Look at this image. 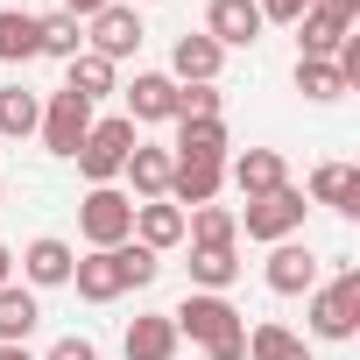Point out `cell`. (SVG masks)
Returning a JSON list of instances; mask_svg holds the SVG:
<instances>
[{
  "label": "cell",
  "mask_w": 360,
  "mask_h": 360,
  "mask_svg": "<svg viewBox=\"0 0 360 360\" xmlns=\"http://www.w3.org/2000/svg\"><path fill=\"white\" fill-rule=\"evenodd\" d=\"M169 325H176V339L205 346V360H248V318L226 297H212V290H191L169 311Z\"/></svg>",
  "instance_id": "1"
},
{
  "label": "cell",
  "mask_w": 360,
  "mask_h": 360,
  "mask_svg": "<svg viewBox=\"0 0 360 360\" xmlns=\"http://www.w3.org/2000/svg\"><path fill=\"white\" fill-rule=\"evenodd\" d=\"M71 262H78V248L57 240V233H36V240L22 248V276H29V290H57V283H71Z\"/></svg>",
  "instance_id": "12"
},
{
  "label": "cell",
  "mask_w": 360,
  "mask_h": 360,
  "mask_svg": "<svg viewBox=\"0 0 360 360\" xmlns=\"http://www.w3.org/2000/svg\"><path fill=\"white\" fill-rule=\"evenodd\" d=\"M339 36H346V22H332V15H318V8H311V15L297 22V57H332V50H339Z\"/></svg>",
  "instance_id": "30"
},
{
  "label": "cell",
  "mask_w": 360,
  "mask_h": 360,
  "mask_svg": "<svg viewBox=\"0 0 360 360\" xmlns=\"http://www.w3.org/2000/svg\"><path fill=\"white\" fill-rule=\"evenodd\" d=\"M78 233H85V248H120V240H134V198H127L120 184H92V191L78 198Z\"/></svg>",
  "instance_id": "4"
},
{
  "label": "cell",
  "mask_w": 360,
  "mask_h": 360,
  "mask_svg": "<svg viewBox=\"0 0 360 360\" xmlns=\"http://www.w3.org/2000/svg\"><path fill=\"white\" fill-rule=\"evenodd\" d=\"M99 8H106V0H64V15H78V22H92Z\"/></svg>",
  "instance_id": "36"
},
{
  "label": "cell",
  "mask_w": 360,
  "mask_h": 360,
  "mask_svg": "<svg viewBox=\"0 0 360 360\" xmlns=\"http://www.w3.org/2000/svg\"><path fill=\"white\" fill-rule=\"evenodd\" d=\"M134 240L155 248V255H169L176 240H184V205H169V198H141V205H134Z\"/></svg>",
  "instance_id": "18"
},
{
  "label": "cell",
  "mask_w": 360,
  "mask_h": 360,
  "mask_svg": "<svg viewBox=\"0 0 360 360\" xmlns=\"http://www.w3.org/2000/svg\"><path fill=\"white\" fill-rule=\"evenodd\" d=\"M262 283H269L276 297H311V290H318V255H311L304 240H276L269 262H262Z\"/></svg>",
  "instance_id": "8"
},
{
  "label": "cell",
  "mask_w": 360,
  "mask_h": 360,
  "mask_svg": "<svg viewBox=\"0 0 360 360\" xmlns=\"http://www.w3.org/2000/svg\"><path fill=\"white\" fill-rule=\"evenodd\" d=\"M169 169H176V155L162 148V141H134V155H127V184H134V198H162L169 191Z\"/></svg>",
  "instance_id": "20"
},
{
  "label": "cell",
  "mask_w": 360,
  "mask_h": 360,
  "mask_svg": "<svg viewBox=\"0 0 360 360\" xmlns=\"http://www.w3.org/2000/svg\"><path fill=\"white\" fill-rule=\"evenodd\" d=\"M184 240H191V248H233V240H240L233 205H198V212H184Z\"/></svg>",
  "instance_id": "25"
},
{
  "label": "cell",
  "mask_w": 360,
  "mask_h": 360,
  "mask_svg": "<svg viewBox=\"0 0 360 360\" xmlns=\"http://www.w3.org/2000/svg\"><path fill=\"white\" fill-rule=\"evenodd\" d=\"M226 120H176V141H169V155L176 162H226Z\"/></svg>",
  "instance_id": "19"
},
{
  "label": "cell",
  "mask_w": 360,
  "mask_h": 360,
  "mask_svg": "<svg viewBox=\"0 0 360 360\" xmlns=\"http://www.w3.org/2000/svg\"><path fill=\"white\" fill-rule=\"evenodd\" d=\"M226 176H233V191H240V198H269V191H283V184H290V169H283V155H276V148H248V155H233V169H226Z\"/></svg>",
  "instance_id": "17"
},
{
  "label": "cell",
  "mask_w": 360,
  "mask_h": 360,
  "mask_svg": "<svg viewBox=\"0 0 360 360\" xmlns=\"http://www.w3.org/2000/svg\"><path fill=\"white\" fill-rule=\"evenodd\" d=\"M36 120H43V99H36L29 85H0V134H8V141H29Z\"/></svg>",
  "instance_id": "27"
},
{
  "label": "cell",
  "mask_w": 360,
  "mask_h": 360,
  "mask_svg": "<svg viewBox=\"0 0 360 360\" xmlns=\"http://www.w3.org/2000/svg\"><path fill=\"white\" fill-rule=\"evenodd\" d=\"M64 92H78L85 106H99L106 92H120V64H106V57L78 50V57H71V78H64Z\"/></svg>",
  "instance_id": "23"
},
{
  "label": "cell",
  "mask_w": 360,
  "mask_h": 360,
  "mask_svg": "<svg viewBox=\"0 0 360 360\" xmlns=\"http://www.w3.org/2000/svg\"><path fill=\"white\" fill-rule=\"evenodd\" d=\"M0 283H15V248H0Z\"/></svg>",
  "instance_id": "37"
},
{
  "label": "cell",
  "mask_w": 360,
  "mask_h": 360,
  "mask_svg": "<svg viewBox=\"0 0 360 360\" xmlns=\"http://www.w3.org/2000/svg\"><path fill=\"white\" fill-rule=\"evenodd\" d=\"M233 283H240V255H233V248H191V290L226 297Z\"/></svg>",
  "instance_id": "26"
},
{
  "label": "cell",
  "mask_w": 360,
  "mask_h": 360,
  "mask_svg": "<svg viewBox=\"0 0 360 360\" xmlns=\"http://www.w3.org/2000/svg\"><path fill=\"white\" fill-rule=\"evenodd\" d=\"M0 360H36V353L29 346H0Z\"/></svg>",
  "instance_id": "38"
},
{
  "label": "cell",
  "mask_w": 360,
  "mask_h": 360,
  "mask_svg": "<svg viewBox=\"0 0 360 360\" xmlns=\"http://www.w3.org/2000/svg\"><path fill=\"white\" fill-rule=\"evenodd\" d=\"M353 332H360V269L346 262L332 283H318V290H311V339L346 346Z\"/></svg>",
  "instance_id": "3"
},
{
  "label": "cell",
  "mask_w": 360,
  "mask_h": 360,
  "mask_svg": "<svg viewBox=\"0 0 360 360\" xmlns=\"http://www.w3.org/2000/svg\"><path fill=\"white\" fill-rule=\"evenodd\" d=\"M304 212H311V198H304L297 184H283V191H269V198H248V212H233V219H240V233H248V240L276 248V240H297Z\"/></svg>",
  "instance_id": "5"
},
{
  "label": "cell",
  "mask_w": 360,
  "mask_h": 360,
  "mask_svg": "<svg viewBox=\"0 0 360 360\" xmlns=\"http://www.w3.org/2000/svg\"><path fill=\"white\" fill-rule=\"evenodd\" d=\"M262 8V22H283V29H297L304 15H311V0H255Z\"/></svg>",
  "instance_id": "33"
},
{
  "label": "cell",
  "mask_w": 360,
  "mask_h": 360,
  "mask_svg": "<svg viewBox=\"0 0 360 360\" xmlns=\"http://www.w3.org/2000/svg\"><path fill=\"white\" fill-rule=\"evenodd\" d=\"M176 325H169V311H141V318H127V339H120V353L127 360H176Z\"/></svg>",
  "instance_id": "15"
},
{
  "label": "cell",
  "mask_w": 360,
  "mask_h": 360,
  "mask_svg": "<svg viewBox=\"0 0 360 360\" xmlns=\"http://www.w3.org/2000/svg\"><path fill=\"white\" fill-rule=\"evenodd\" d=\"M219 64H226V50L198 29V36H176V50H169V78L176 85H219Z\"/></svg>",
  "instance_id": "13"
},
{
  "label": "cell",
  "mask_w": 360,
  "mask_h": 360,
  "mask_svg": "<svg viewBox=\"0 0 360 360\" xmlns=\"http://www.w3.org/2000/svg\"><path fill=\"white\" fill-rule=\"evenodd\" d=\"M71 290H78L85 304H113V297H127L120 248H92V255H78V262H71Z\"/></svg>",
  "instance_id": "10"
},
{
  "label": "cell",
  "mask_w": 360,
  "mask_h": 360,
  "mask_svg": "<svg viewBox=\"0 0 360 360\" xmlns=\"http://www.w3.org/2000/svg\"><path fill=\"white\" fill-rule=\"evenodd\" d=\"M36 29H43V57H57V64H71L78 50H85V22L78 15H36Z\"/></svg>",
  "instance_id": "28"
},
{
  "label": "cell",
  "mask_w": 360,
  "mask_h": 360,
  "mask_svg": "<svg viewBox=\"0 0 360 360\" xmlns=\"http://www.w3.org/2000/svg\"><path fill=\"white\" fill-rule=\"evenodd\" d=\"M43 57V29L29 8H0V64H29Z\"/></svg>",
  "instance_id": "24"
},
{
  "label": "cell",
  "mask_w": 360,
  "mask_h": 360,
  "mask_svg": "<svg viewBox=\"0 0 360 360\" xmlns=\"http://www.w3.org/2000/svg\"><path fill=\"white\" fill-rule=\"evenodd\" d=\"M36 325H43L36 290H29V283H0V346H22Z\"/></svg>",
  "instance_id": "21"
},
{
  "label": "cell",
  "mask_w": 360,
  "mask_h": 360,
  "mask_svg": "<svg viewBox=\"0 0 360 360\" xmlns=\"http://www.w3.org/2000/svg\"><path fill=\"white\" fill-rule=\"evenodd\" d=\"M120 269H127V290H148V283L162 276V255L141 248V240H120Z\"/></svg>",
  "instance_id": "31"
},
{
  "label": "cell",
  "mask_w": 360,
  "mask_h": 360,
  "mask_svg": "<svg viewBox=\"0 0 360 360\" xmlns=\"http://www.w3.org/2000/svg\"><path fill=\"white\" fill-rule=\"evenodd\" d=\"M304 198H311V205H332L339 219H360V169H353V162H318Z\"/></svg>",
  "instance_id": "14"
},
{
  "label": "cell",
  "mask_w": 360,
  "mask_h": 360,
  "mask_svg": "<svg viewBox=\"0 0 360 360\" xmlns=\"http://www.w3.org/2000/svg\"><path fill=\"white\" fill-rule=\"evenodd\" d=\"M219 184H226V162H176V169H169V191H162V198H169V205H191V212H198V205H219Z\"/></svg>",
  "instance_id": "16"
},
{
  "label": "cell",
  "mask_w": 360,
  "mask_h": 360,
  "mask_svg": "<svg viewBox=\"0 0 360 360\" xmlns=\"http://www.w3.org/2000/svg\"><path fill=\"white\" fill-rule=\"evenodd\" d=\"M36 134H43V148H50V155H78V141L92 134V106H85L78 92H50V99H43Z\"/></svg>",
  "instance_id": "7"
},
{
  "label": "cell",
  "mask_w": 360,
  "mask_h": 360,
  "mask_svg": "<svg viewBox=\"0 0 360 360\" xmlns=\"http://www.w3.org/2000/svg\"><path fill=\"white\" fill-rule=\"evenodd\" d=\"M262 8L255 0H205V36L219 43V50H248V43H262Z\"/></svg>",
  "instance_id": "11"
},
{
  "label": "cell",
  "mask_w": 360,
  "mask_h": 360,
  "mask_svg": "<svg viewBox=\"0 0 360 360\" xmlns=\"http://www.w3.org/2000/svg\"><path fill=\"white\" fill-rule=\"evenodd\" d=\"M297 92L325 106V99H339V92H346V78H339V64H332V57H297Z\"/></svg>",
  "instance_id": "29"
},
{
  "label": "cell",
  "mask_w": 360,
  "mask_h": 360,
  "mask_svg": "<svg viewBox=\"0 0 360 360\" xmlns=\"http://www.w3.org/2000/svg\"><path fill=\"white\" fill-rule=\"evenodd\" d=\"M120 99H127V120L134 127L176 120V78L169 71H134V85H120Z\"/></svg>",
  "instance_id": "9"
},
{
  "label": "cell",
  "mask_w": 360,
  "mask_h": 360,
  "mask_svg": "<svg viewBox=\"0 0 360 360\" xmlns=\"http://www.w3.org/2000/svg\"><path fill=\"white\" fill-rule=\"evenodd\" d=\"M134 120L127 113H106V120H92V134L78 141V176L85 184H120V169H127V155H134Z\"/></svg>",
  "instance_id": "2"
},
{
  "label": "cell",
  "mask_w": 360,
  "mask_h": 360,
  "mask_svg": "<svg viewBox=\"0 0 360 360\" xmlns=\"http://www.w3.org/2000/svg\"><path fill=\"white\" fill-rule=\"evenodd\" d=\"M43 360H99V346H92L85 332H71V339H57V346H50Z\"/></svg>",
  "instance_id": "34"
},
{
  "label": "cell",
  "mask_w": 360,
  "mask_h": 360,
  "mask_svg": "<svg viewBox=\"0 0 360 360\" xmlns=\"http://www.w3.org/2000/svg\"><path fill=\"white\" fill-rule=\"evenodd\" d=\"M141 36H148V29H141V15L127 8V0H106V8L85 22V50L106 57V64H127V57L141 50Z\"/></svg>",
  "instance_id": "6"
},
{
  "label": "cell",
  "mask_w": 360,
  "mask_h": 360,
  "mask_svg": "<svg viewBox=\"0 0 360 360\" xmlns=\"http://www.w3.org/2000/svg\"><path fill=\"white\" fill-rule=\"evenodd\" d=\"M248 360H318V353H311V339L290 332L283 318H262V325L248 332Z\"/></svg>",
  "instance_id": "22"
},
{
  "label": "cell",
  "mask_w": 360,
  "mask_h": 360,
  "mask_svg": "<svg viewBox=\"0 0 360 360\" xmlns=\"http://www.w3.org/2000/svg\"><path fill=\"white\" fill-rule=\"evenodd\" d=\"M311 8H318V15H332V22H346V29L360 22V0H311Z\"/></svg>",
  "instance_id": "35"
},
{
  "label": "cell",
  "mask_w": 360,
  "mask_h": 360,
  "mask_svg": "<svg viewBox=\"0 0 360 360\" xmlns=\"http://www.w3.org/2000/svg\"><path fill=\"white\" fill-rule=\"evenodd\" d=\"M176 120H219V85H176Z\"/></svg>",
  "instance_id": "32"
}]
</instances>
